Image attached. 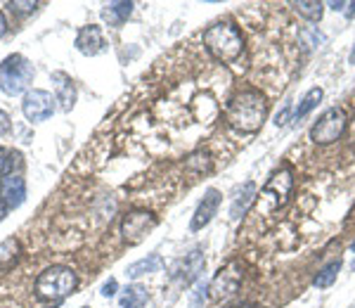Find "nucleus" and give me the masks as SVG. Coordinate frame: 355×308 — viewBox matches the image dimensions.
I'll use <instances>...</instances> for the list:
<instances>
[{
	"mask_svg": "<svg viewBox=\"0 0 355 308\" xmlns=\"http://www.w3.org/2000/svg\"><path fill=\"white\" fill-rule=\"evenodd\" d=\"M135 5L130 0H119V3H110L102 8V19L107 22L110 26H121L125 19L133 12Z\"/></svg>",
	"mask_w": 355,
	"mask_h": 308,
	"instance_id": "dca6fc26",
	"label": "nucleus"
},
{
	"mask_svg": "<svg viewBox=\"0 0 355 308\" xmlns=\"http://www.w3.org/2000/svg\"><path fill=\"white\" fill-rule=\"evenodd\" d=\"M8 8L17 15H28L38 8V3H31V0H28V3H19V0H17V3H8Z\"/></svg>",
	"mask_w": 355,
	"mask_h": 308,
	"instance_id": "393cba45",
	"label": "nucleus"
},
{
	"mask_svg": "<svg viewBox=\"0 0 355 308\" xmlns=\"http://www.w3.org/2000/svg\"><path fill=\"white\" fill-rule=\"evenodd\" d=\"M157 216L152 214V211H145V209H133L128 211V214L123 216L121 221V235L128 244H140L145 235H150V232L157 228Z\"/></svg>",
	"mask_w": 355,
	"mask_h": 308,
	"instance_id": "0eeeda50",
	"label": "nucleus"
},
{
	"mask_svg": "<svg viewBox=\"0 0 355 308\" xmlns=\"http://www.w3.org/2000/svg\"><path fill=\"white\" fill-rule=\"evenodd\" d=\"M227 123L237 133H259L261 126L266 123L268 117V102L266 95L256 88H244L239 93H234L230 102H227Z\"/></svg>",
	"mask_w": 355,
	"mask_h": 308,
	"instance_id": "f257e3e1",
	"label": "nucleus"
},
{
	"mask_svg": "<svg viewBox=\"0 0 355 308\" xmlns=\"http://www.w3.org/2000/svg\"><path fill=\"white\" fill-rule=\"evenodd\" d=\"M147 304V289L142 284H128L123 289L121 299H119V308H142Z\"/></svg>",
	"mask_w": 355,
	"mask_h": 308,
	"instance_id": "6ab92c4d",
	"label": "nucleus"
},
{
	"mask_svg": "<svg viewBox=\"0 0 355 308\" xmlns=\"http://www.w3.org/2000/svg\"><path fill=\"white\" fill-rule=\"evenodd\" d=\"M15 164H17V154L5 150V147H0V176H5V178L12 176Z\"/></svg>",
	"mask_w": 355,
	"mask_h": 308,
	"instance_id": "b1692460",
	"label": "nucleus"
},
{
	"mask_svg": "<svg viewBox=\"0 0 355 308\" xmlns=\"http://www.w3.org/2000/svg\"><path fill=\"white\" fill-rule=\"evenodd\" d=\"M242 277H244L242 264H239V261H230V264L223 266L220 271L214 275V280L209 282V296L214 301L227 299V296H232L239 289Z\"/></svg>",
	"mask_w": 355,
	"mask_h": 308,
	"instance_id": "423d86ee",
	"label": "nucleus"
},
{
	"mask_svg": "<svg viewBox=\"0 0 355 308\" xmlns=\"http://www.w3.org/2000/svg\"><path fill=\"white\" fill-rule=\"evenodd\" d=\"M83 308H90V306H83Z\"/></svg>",
	"mask_w": 355,
	"mask_h": 308,
	"instance_id": "f704fd0d",
	"label": "nucleus"
},
{
	"mask_svg": "<svg viewBox=\"0 0 355 308\" xmlns=\"http://www.w3.org/2000/svg\"><path fill=\"white\" fill-rule=\"evenodd\" d=\"M55 98L48 93V90H41V88H33L28 90L24 95V102H21V112H24V117L28 121L33 123H41L45 119L53 117L55 112Z\"/></svg>",
	"mask_w": 355,
	"mask_h": 308,
	"instance_id": "6e6552de",
	"label": "nucleus"
},
{
	"mask_svg": "<svg viewBox=\"0 0 355 308\" xmlns=\"http://www.w3.org/2000/svg\"><path fill=\"white\" fill-rule=\"evenodd\" d=\"M8 130H10V117L3 110H0V135H5Z\"/></svg>",
	"mask_w": 355,
	"mask_h": 308,
	"instance_id": "cd10ccee",
	"label": "nucleus"
},
{
	"mask_svg": "<svg viewBox=\"0 0 355 308\" xmlns=\"http://www.w3.org/2000/svg\"><path fill=\"white\" fill-rule=\"evenodd\" d=\"M220 308H263L261 304H254V301H232V304H225Z\"/></svg>",
	"mask_w": 355,
	"mask_h": 308,
	"instance_id": "bb28decb",
	"label": "nucleus"
},
{
	"mask_svg": "<svg viewBox=\"0 0 355 308\" xmlns=\"http://www.w3.org/2000/svg\"><path fill=\"white\" fill-rule=\"evenodd\" d=\"M322 98H324V90L322 88H311V90H308V93L303 95V100L299 102V107L294 110V119H296V121L303 119V117H308V114H311L315 107L322 102Z\"/></svg>",
	"mask_w": 355,
	"mask_h": 308,
	"instance_id": "412c9836",
	"label": "nucleus"
},
{
	"mask_svg": "<svg viewBox=\"0 0 355 308\" xmlns=\"http://www.w3.org/2000/svg\"><path fill=\"white\" fill-rule=\"evenodd\" d=\"M76 284H78V277L71 268L53 266V268H45L41 275L36 277V294L45 301L57 304V301L67 299V296L76 289Z\"/></svg>",
	"mask_w": 355,
	"mask_h": 308,
	"instance_id": "7ed1b4c3",
	"label": "nucleus"
},
{
	"mask_svg": "<svg viewBox=\"0 0 355 308\" xmlns=\"http://www.w3.org/2000/svg\"><path fill=\"white\" fill-rule=\"evenodd\" d=\"M291 190H294V173H291V169L284 164V166H279L270 178H268L261 195L263 197H275L272 209H282L284 204L289 202Z\"/></svg>",
	"mask_w": 355,
	"mask_h": 308,
	"instance_id": "1a4fd4ad",
	"label": "nucleus"
},
{
	"mask_svg": "<svg viewBox=\"0 0 355 308\" xmlns=\"http://www.w3.org/2000/svg\"><path fill=\"white\" fill-rule=\"evenodd\" d=\"M164 261L159 254H150L147 259H140L135 261V264H130L128 268H125V277H130V280H137V277L142 275H150V273H157L162 271Z\"/></svg>",
	"mask_w": 355,
	"mask_h": 308,
	"instance_id": "f3484780",
	"label": "nucleus"
},
{
	"mask_svg": "<svg viewBox=\"0 0 355 308\" xmlns=\"http://www.w3.org/2000/svg\"><path fill=\"white\" fill-rule=\"evenodd\" d=\"M339 273H341V259L329 261V264L320 268L318 275L313 277V287H318V289H327V287H331V284L336 282V277H339Z\"/></svg>",
	"mask_w": 355,
	"mask_h": 308,
	"instance_id": "a211bd4d",
	"label": "nucleus"
},
{
	"mask_svg": "<svg viewBox=\"0 0 355 308\" xmlns=\"http://www.w3.org/2000/svg\"><path fill=\"white\" fill-rule=\"evenodd\" d=\"M209 299H211V296H209V284L197 280V282H194L190 296H187V304H190V308H204Z\"/></svg>",
	"mask_w": 355,
	"mask_h": 308,
	"instance_id": "4be33fe9",
	"label": "nucleus"
},
{
	"mask_svg": "<svg viewBox=\"0 0 355 308\" xmlns=\"http://www.w3.org/2000/svg\"><path fill=\"white\" fill-rule=\"evenodd\" d=\"M348 62H351V65H355V43H353V50H351V55H348Z\"/></svg>",
	"mask_w": 355,
	"mask_h": 308,
	"instance_id": "2f4dec72",
	"label": "nucleus"
},
{
	"mask_svg": "<svg viewBox=\"0 0 355 308\" xmlns=\"http://www.w3.org/2000/svg\"><path fill=\"white\" fill-rule=\"evenodd\" d=\"M223 202V195L220 190H216V187H209V190L204 192L202 202L197 204V211H194L192 221H190V230L197 232V230H204L206 225L214 221V216L218 214V207Z\"/></svg>",
	"mask_w": 355,
	"mask_h": 308,
	"instance_id": "9d476101",
	"label": "nucleus"
},
{
	"mask_svg": "<svg viewBox=\"0 0 355 308\" xmlns=\"http://www.w3.org/2000/svg\"><path fill=\"white\" fill-rule=\"evenodd\" d=\"M5 31H8V22H5V15L0 12V36H3Z\"/></svg>",
	"mask_w": 355,
	"mask_h": 308,
	"instance_id": "7c9ffc66",
	"label": "nucleus"
},
{
	"mask_svg": "<svg viewBox=\"0 0 355 308\" xmlns=\"http://www.w3.org/2000/svg\"><path fill=\"white\" fill-rule=\"evenodd\" d=\"M8 204H5V199L3 197H0V221H3L5 219V216H8Z\"/></svg>",
	"mask_w": 355,
	"mask_h": 308,
	"instance_id": "c756f323",
	"label": "nucleus"
},
{
	"mask_svg": "<svg viewBox=\"0 0 355 308\" xmlns=\"http://www.w3.org/2000/svg\"><path fill=\"white\" fill-rule=\"evenodd\" d=\"M105 36H102V28L95 24H88L78 31L76 36V50L85 57H95L105 50Z\"/></svg>",
	"mask_w": 355,
	"mask_h": 308,
	"instance_id": "f8f14e48",
	"label": "nucleus"
},
{
	"mask_svg": "<svg viewBox=\"0 0 355 308\" xmlns=\"http://www.w3.org/2000/svg\"><path fill=\"white\" fill-rule=\"evenodd\" d=\"M0 197L5 199L10 209L21 207V202L26 199V182L19 176H8L3 178V185H0Z\"/></svg>",
	"mask_w": 355,
	"mask_h": 308,
	"instance_id": "ddd939ff",
	"label": "nucleus"
},
{
	"mask_svg": "<svg viewBox=\"0 0 355 308\" xmlns=\"http://www.w3.org/2000/svg\"><path fill=\"white\" fill-rule=\"evenodd\" d=\"M351 249H353V252H355V242H353V244H351Z\"/></svg>",
	"mask_w": 355,
	"mask_h": 308,
	"instance_id": "72a5a7b5",
	"label": "nucleus"
},
{
	"mask_svg": "<svg viewBox=\"0 0 355 308\" xmlns=\"http://www.w3.org/2000/svg\"><path fill=\"white\" fill-rule=\"evenodd\" d=\"M254 199H256V185L251 180L244 182L242 187H237V192H234V197H232V204H230V219L239 221L242 216H246V211L254 204Z\"/></svg>",
	"mask_w": 355,
	"mask_h": 308,
	"instance_id": "2eb2a0df",
	"label": "nucleus"
},
{
	"mask_svg": "<svg viewBox=\"0 0 355 308\" xmlns=\"http://www.w3.org/2000/svg\"><path fill=\"white\" fill-rule=\"evenodd\" d=\"M346 5H348V3H343V0H339V3H329V8L334 10V12H343V10H346Z\"/></svg>",
	"mask_w": 355,
	"mask_h": 308,
	"instance_id": "c85d7f7f",
	"label": "nucleus"
},
{
	"mask_svg": "<svg viewBox=\"0 0 355 308\" xmlns=\"http://www.w3.org/2000/svg\"><path fill=\"white\" fill-rule=\"evenodd\" d=\"M348 8H351L348 10V17H355V3H348Z\"/></svg>",
	"mask_w": 355,
	"mask_h": 308,
	"instance_id": "473e14b6",
	"label": "nucleus"
},
{
	"mask_svg": "<svg viewBox=\"0 0 355 308\" xmlns=\"http://www.w3.org/2000/svg\"><path fill=\"white\" fill-rule=\"evenodd\" d=\"M346 123H348V119L341 107H329V110L320 114V119L313 123L311 140L315 145H331V142H336L343 135Z\"/></svg>",
	"mask_w": 355,
	"mask_h": 308,
	"instance_id": "39448f33",
	"label": "nucleus"
},
{
	"mask_svg": "<svg viewBox=\"0 0 355 308\" xmlns=\"http://www.w3.org/2000/svg\"><path fill=\"white\" fill-rule=\"evenodd\" d=\"M33 78V65L21 55H10L0 65V90L5 95H19Z\"/></svg>",
	"mask_w": 355,
	"mask_h": 308,
	"instance_id": "20e7f679",
	"label": "nucleus"
},
{
	"mask_svg": "<svg viewBox=\"0 0 355 308\" xmlns=\"http://www.w3.org/2000/svg\"><path fill=\"white\" fill-rule=\"evenodd\" d=\"M17 252H19V244L15 239H5L0 244V266H10L17 261Z\"/></svg>",
	"mask_w": 355,
	"mask_h": 308,
	"instance_id": "5701e85b",
	"label": "nucleus"
},
{
	"mask_svg": "<svg viewBox=\"0 0 355 308\" xmlns=\"http://www.w3.org/2000/svg\"><path fill=\"white\" fill-rule=\"evenodd\" d=\"M204 266H206L204 252L197 247V249H192V252L187 254L185 259L178 261V266L173 268V277H178V280H180L182 284H192L199 275H202Z\"/></svg>",
	"mask_w": 355,
	"mask_h": 308,
	"instance_id": "9b49d317",
	"label": "nucleus"
},
{
	"mask_svg": "<svg viewBox=\"0 0 355 308\" xmlns=\"http://www.w3.org/2000/svg\"><path fill=\"white\" fill-rule=\"evenodd\" d=\"M204 45L214 60L232 65L244 53V36L232 22H218L204 31Z\"/></svg>",
	"mask_w": 355,
	"mask_h": 308,
	"instance_id": "f03ea898",
	"label": "nucleus"
},
{
	"mask_svg": "<svg viewBox=\"0 0 355 308\" xmlns=\"http://www.w3.org/2000/svg\"><path fill=\"white\" fill-rule=\"evenodd\" d=\"M116 287H119V282L114 280V277H110V280L102 284V296H107V299H110V296L116 294Z\"/></svg>",
	"mask_w": 355,
	"mask_h": 308,
	"instance_id": "a878e982",
	"label": "nucleus"
},
{
	"mask_svg": "<svg viewBox=\"0 0 355 308\" xmlns=\"http://www.w3.org/2000/svg\"><path fill=\"white\" fill-rule=\"evenodd\" d=\"M53 83H55V100L60 102V107L64 112H71L73 102H76V88H73L71 76H67L64 71H55Z\"/></svg>",
	"mask_w": 355,
	"mask_h": 308,
	"instance_id": "4468645a",
	"label": "nucleus"
},
{
	"mask_svg": "<svg viewBox=\"0 0 355 308\" xmlns=\"http://www.w3.org/2000/svg\"><path fill=\"white\" fill-rule=\"evenodd\" d=\"M291 8L308 22H320L324 15V3H320V0H296V3H291Z\"/></svg>",
	"mask_w": 355,
	"mask_h": 308,
	"instance_id": "aec40b11",
	"label": "nucleus"
}]
</instances>
